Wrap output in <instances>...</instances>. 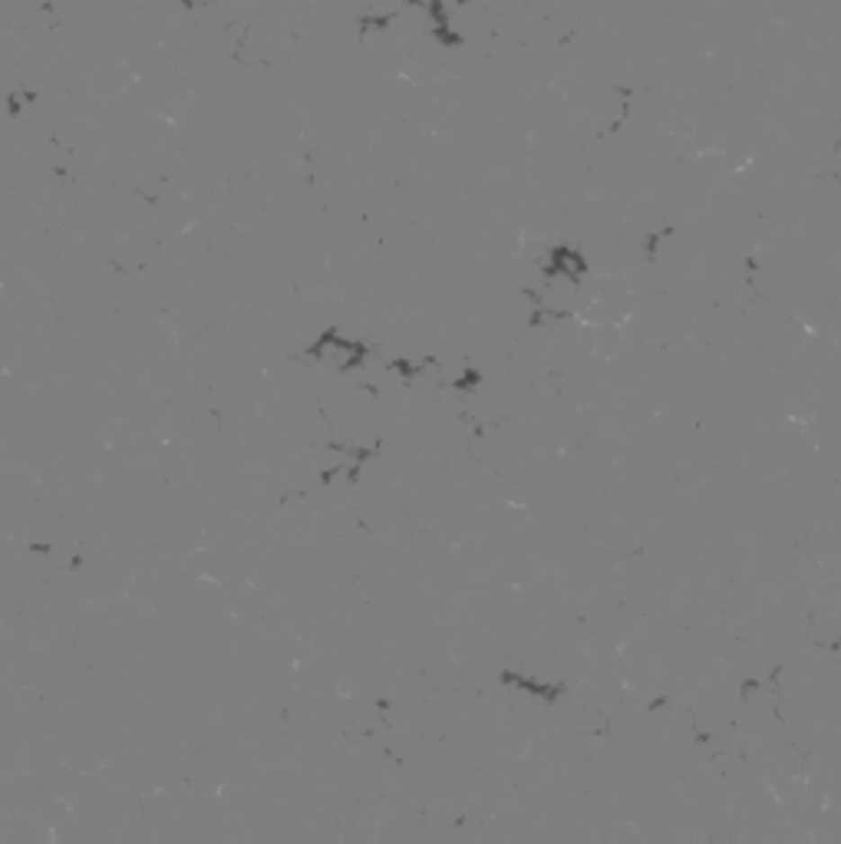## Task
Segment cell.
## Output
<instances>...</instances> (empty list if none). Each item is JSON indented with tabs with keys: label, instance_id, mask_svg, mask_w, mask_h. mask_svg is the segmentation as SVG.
Returning <instances> with one entry per match:
<instances>
[{
	"label": "cell",
	"instance_id": "1",
	"mask_svg": "<svg viewBox=\"0 0 841 844\" xmlns=\"http://www.w3.org/2000/svg\"><path fill=\"white\" fill-rule=\"evenodd\" d=\"M304 360L314 363L317 369H324V373L350 377V373L366 369V363H370V343L360 337H350L340 327H324L304 347Z\"/></svg>",
	"mask_w": 841,
	"mask_h": 844
},
{
	"label": "cell",
	"instance_id": "2",
	"mask_svg": "<svg viewBox=\"0 0 841 844\" xmlns=\"http://www.w3.org/2000/svg\"><path fill=\"white\" fill-rule=\"evenodd\" d=\"M33 102H37V93L30 90V86H17V93L7 96V110H10V116H17L20 110H30Z\"/></svg>",
	"mask_w": 841,
	"mask_h": 844
}]
</instances>
